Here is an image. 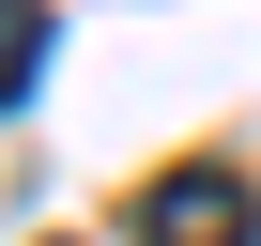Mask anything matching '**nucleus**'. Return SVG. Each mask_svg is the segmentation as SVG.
Listing matches in <instances>:
<instances>
[{"label": "nucleus", "mask_w": 261, "mask_h": 246, "mask_svg": "<svg viewBox=\"0 0 261 246\" xmlns=\"http://www.w3.org/2000/svg\"><path fill=\"white\" fill-rule=\"evenodd\" d=\"M139 246H261V200H246L230 169H169V185L139 200Z\"/></svg>", "instance_id": "1"}, {"label": "nucleus", "mask_w": 261, "mask_h": 246, "mask_svg": "<svg viewBox=\"0 0 261 246\" xmlns=\"http://www.w3.org/2000/svg\"><path fill=\"white\" fill-rule=\"evenodd\" d=\"M62 62V31H46V0H0V108H16L31 77Z\"/></svg>", "instance_id": "2"}]
</instances>
